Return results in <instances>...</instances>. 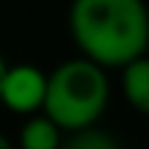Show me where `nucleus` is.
Wrapping results in <instances>:
<instances>
[{
    "label": "nucleus",
    "mask_w": 149,
    "mask_h": 149,
    "mask_svg": "<svg viewBox=\"0 0 149 149\" xmlns=\"http://www.w3.org/2000/svg\"><path fill=\"white\" fill-rule=\"evenodd\" d=\"M108 97L111 83L105 69L86 58H69L47 74L42 113L58 124L61 133H74L94 127L108 105Z\"/></svg>",
    "instance_id": "2"
},
{
    "label": "nucleus",
    "mask_w": 149,
    "mask_h": 149,
    "mask_svg": "<svg viewBox=\"0 0 149 149\" xmlns=\"http://www.w3.org/2000/svg\"><path fill=\"white\" fill-rule=\"evenodd\" d=\"M122 91L138 113L149 111V61H146V55L122 66Z\"/></svg>",
    "instance_id": "4"
},
{
    "label": "nucleus",
    "mask_w": 149,
    "mask_h": 149,
    "mask_svg": "<svg viewBox=\"0 0 149 149\" xmlns=\"http://www.w3.org/2000/svg\"><path fill=\"white\" fill-rule=\"evenodd\" d=\"M61 127L53 124L44 113L28 116L25 127L19 133V149H61Z\"/></svg>",
    "instance_id": "5"
},
{
    "label": "nucleus",
    "mask_w": 149,
    "mask_h": 149,
    "mask_svg": "<svg viewBox=\"0 0 149 149\" xmlns=\"http://www.w3.org/2000/svg\"><path fill=\"white\" fill-rule=\"evenodd\" d=\"M6 66H8V64H6V61H3V55H0V83H3V74H6Z\"/></svg>",
    "instance_id": "8"
},
{
    "label": "nucleus",
    "mask_w": 149,
    "mask_h": 149,
    "mask_svg": "<svg viewBox=\"0 0 149 149\" xmlns=\"http://www.w3.org/2000/svg\"><path fill=\"white\" fill-rule=\"evenodd\" d=\"M44 91H47V74L33 64H17L6 66L3 83H0V102L8 111L33 116L44 105Z\"/></svg>",
    "instance_id": "3"
},
{
    "label": "nucleus",
    "mask_w": 149,
    "mask_h": 149,
    "mask_svg": "<svg viewBox=\"0 0 149 149\" xmlns=\"http://www.w3.org/2000/svg\"><path fill=\"white\" fill-rule=\"evenodd\" d=\"M0 149H14V144H11V141L6 138L3 133H0Z\"/></svg>",
    "instance_id": "7"
},
{
    "label": "nucleus",
    "mask_w": 149,
    "mask_h": 149,
    "mask_svg": "<svg viewBox=\"0 0 149 149\" xmlns=\"http://www.w3.org/2000/svg\"><path fill=\"white\" fill-rule=\"evenodd\" d=\"M61 149H119V144L108 130H100L94 124V127L69 133V138L61 141Z\"/></svg>",
    "instance_id": "6"
},
{
    "label": "nucleus",
    "mask_w": 149,
    "mask_h": 149,
    "mask_svg": "<svg viewBox=\"0 0 149 149\" xmlns=\"http://www.w3.org/2000/svg\"><path fill=\"white\" fill-rule=\"evenodd\" d=\"M69 28L80 58L105 66H127L146 55L149 17L141 0H77Z\"/></svg>",
    "instance_id": "1"
}]
</instances>
